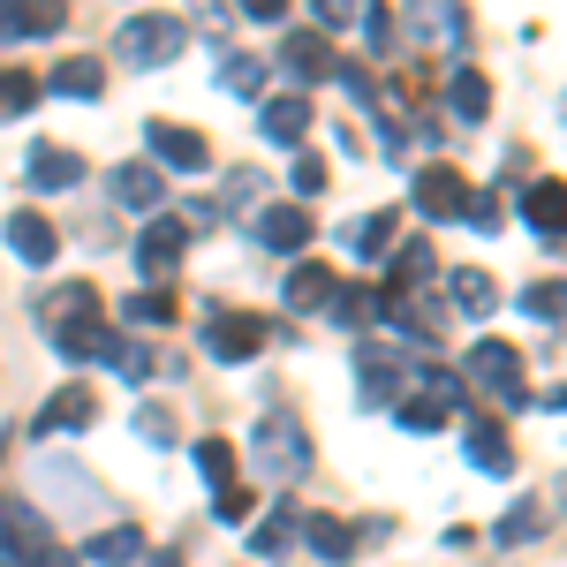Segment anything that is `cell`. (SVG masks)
<instances>
[{
	"label": "cell",
	"instance_id": "25",
	"mask_svg": "<svg viewBox=\"0 0 567 567\" xmlns=\"http://www.w3.org/2000/svg\"><path fill=\"white\" fill-rule=\"evenodd\" d=\"M439 272V258H432V243H424V235H416V243H401V250H393V296H401V288H416V280H432Z\"/></svg>",
	"mask_w": 567,
	"mask_h": 567
},
{
	"label": "cell",
	"instance_id": "1",
	"mask_svg": "<svg viewBox=\"0 0 567 567\" xmlns=\"http://www.w3.org/2000/svg\"><path fill=\"white\" fill-rule=\"evenodd\" d=\"M45 326H53V349L69 355V363H99V355L122 349L106 333V318H99V288L91 280H69L61 296H45Z\"/></svg>",
	"mask_w": 567,
	"mask_h": 567
},
{
	"label": "cell",
	"instance_id": "4",
	"mask_svg": "<svg viewBox=\"0 0 567 567\" xmlns=\"http://www.w3.org/2000/svg\"><path fill=\"white\" fill-rule=\"evenodd\" d=\"M122 61L130 69H159V61H175L182 53V23L175 16H136V23H122Z\"/></svg>",
	"mask_w": 567,
	"mask_h": 567
},
{
	"label": "cell",
	"instance_id": "41",
	"mask_svg": "<svg viewBox=\"0 0 567 567\" xmlns=\"http://www.w3.org/2000/svg\"><path fill=\"white\" fill-rule=\"evenodd\" d=\"M122 379H152V349H130L122 341Z\"/></svg>",
	"mask_w": 567,
	"mask_h": 567
},
{
	"label": "cell",
	"instance_id": "26",
	"mask_svg": "<svg viewBox=\"0 0 567 567\" xmlns=\"http://www.w3.org/2000/svg\"><path fill=\"white\" fill-rule=\"evenodd\" d=\"M99 84H106V69H99L91 53H76V61L53 69V91H69V99H99Z\"/></svg>",
	"mask_w": 567,
	"mask_h": 567
},
{
	"label": "cell",
	"instance_id": "16",
	"mask_svg": "<svg viewBox=\"0 0 567 567\" xmlns=\"http://www.w3.org/2000/svg\"><path fill=\"white\" fill-rule=\"evenodd\" d=\"M8 250H16L23 265H53L61 235H53V219H39V213H16V219H8Z\"/></svg>",
	"mask_w": 567,
	"mask_h": 567
},
{
	"label": "cell",
	"instance_id": "27",
	"mask_svg": "<svg viewBox=\"0 0 567 567\" xmlns=\"http://www.w3.org/2000/svg\"><path fill=\"white\" fill-rule=\"evenodd\" d=\"M288 537H296V507L280 499V507H272V515L250 529V553H265V560H272V553H288Z\"/></svg>",
	"mask_w": 567,
	"mask_h": 567
},
{
	"label": "cell",
	"instance_id": "44",
	"mask_svg": "<svg viewBox=\"0 0 567 567\" xmlns=\"http://www.w3.org/2000/svg\"><path fill=\"white\" fill-rule=\"evenodd\" d=\"M355 8H363V0H318V16H326V23H349Z\"/></svg>",
	"mask_w": 567,
	"mask_h": 567
},
{
	"label": "cell",
	"instance_id": "43",
	"mask_svg": "<svg viewBox=\"0 0 567 567\" xmlns=\"http://www.w3.org/2000/svg\"><path fill=\"white\" fill-rule=\"evenodd\" d=\"M136 432H144V439H159V446H167V439H175V424H167L159 409H144V416H136Z\"/></svg>",
	"mask_w": 567,
	"mask_h": 567
},
{
	"label": "cell",
	"instance_id": "22",
	"mask_svg": "<svg viewBox=\"0 0 567 567\" xmlns=\"http://www.w3.org/2000/svg\"><path fill=\"white\" fill-rule=\"evenodd\" d=\"M296 529L318 545V560H349V553H355V529L341 523V515H310V523H296Z\"/></svg>",
	"mask_w": 567,
	"mask_h": 567
},
{
	"label": "cell",
	"instance_id": "6",
	"mask_svg": "<svg viewBox=\"0 0 567 567\" xmlns=\"http://www.w3.org/2000/svg\"><path fill=\"white\" fill-rule=\"evenodd\" d=\"M265 318H250V310H213V326H205V349L219 355V363H250V355L265 349Z\"/></svg>",
	"mask_w": 567,
	"mask_h": 567
},
{
	"label": "cell",
	"instance_id": "28",
	"mask_svg": "<svg viewBox=\"0 0 567 567\" xmlns=\"http://www.w3.org/2000/svg\"><path fill=\"white\" fill-rule=\"evenodd\" d=\"M454 114L462 122H484L492 114V84H484L477 69H454Z\"/></svg>",
	"mask_w": 567,
	"mask_h": 567
},
{
	"label": "cell",
	"instance_id": "39",
	"mask_svg": "<svg viewBox=\"0 0 567 567\" xmlns=\"http://www.w3.org/2000/svg\"><path fill=\"white\" fill-rule=\"evenodd\" d=\"M326 310H333V318H341V326H355V318H371V296H326Z\"/></svg>",
	"mask_w": 567,
	"mask_h": 567
},
{
	"label": "cell",
	"instance_id": "42",
	"mask_svg": "<svg viewBox=\"0 0 567 567\" xmlns=\"http://www.w3.org/2000/svg\"><path fill=\"white\" fill-rule=\"evenodd\" d=\"M243 16H250V23H280V16H288V0H243Z\"/></svg>",
	"mask_w": 567,
	"mask_h": 567
},
{
	"label": "cell",
	"instance_id": "8",
	"mask_svg": "<svg viewBox=\"0 0 567 567\" xmlns=\"http://www.w3.org/2000/svg\"><path fill=\"white\" fill-rule=\"evenodd\" d=\"M416 213H432V219L470 213V182L454 167H416Z\"/></svg>",
	"mask_w": 567,
	"mask_h": 567
},
{
	"label": "cell",
	"instance_id": "36",
	"mask_svg": "<svg viewBox=\"0 0 567 567\" xmlns=\"http://www.w3.org/2000/svg\"><path fill=\"white\" fill-rule=\"evenodd\" d=\"M288 182H296L303 197H318V189H326V159H318V152H296V167H288Z\"/></svg>",
	"mask_w": 567,
	"mask_h": 567
},
{
	"label": "cell",
	"instance_id": "15",
	"mask_svg": "<svg viewBox=\"0 0 567 567\" xmlns=\"http://www.w3.org/2000/svg\"><path fill=\"white\" fill-rule=\"evenodd\" d=\"M91 416H99V393H91V386H61L39 409V432H84Z\"/></svg>",
	"mask_w": 567,
	"mask_h": 567
},
{
	"label": "cell",
	"instance_id": "7",
	"mask_svg": "<svg viewBox=\"0 0 567 567\" xmlns=\"http://www.w3.org/2000/svg\"><path fill=\"white\" fill-rule=\"evenodd\" d=\"M144 144H152L175 175H205V167H213V144H205L197 130H175V122H152V130H144Z\"/></svg>",
	"mask_w": 567,
	"mask_h": 567
},
{
	"label": "cell",
	"instance_id": "31",
	"mask_svg": "<svg viewBox=\"0 0 567 567\" xmlns=\"http://www.w3.org/2000/svg\"><path fill=\"white\" fill-rule=\"evenodd\" d=\"M31 99H39V76H23V69H8V76H0V122H16V114H23Z\"/></svg>",
	"mask_w": 567,
	"mask_h": 567
},
{
	"label": "cell",
	"instance_id": "11",
	"mask_svg": "<svg viewBox=\"0 0 567 567\" xmlns=\"http://www.w3.org/2000/svg\"><path fill=\"white\" fill-rule=\"evenodd\" d=\"M69 0H0V39H45L61 31Z\"/></svg>",
	"mask_w": 567,
	"mask_h": 567
},
{
	"label": "cell",
	"instance_id": "33",
	"mask_svg": "<svg viewBox=\"0 0 567 567\" xmlns=\"http://www.w3.org/2000/svg\"><path fill=\"white\" fill-rule=\"evenodd\" d=\"M91 560H99V567L136 560V529H106V537H91Z\"/></svg>",
	"mask_w": 567,
	"mask_h": 567
},
{
	"label": "cell",
	"instance_id": "12",
	"mask_svg": "<svg viewBox=\"0 0 567 567\" xmlns=\"http://www.w3.org/2000/svg\"><path fill=\"white\" fill-rule=\"evenodd\" d=\"M310 235H318V227H310L303 205H265L258 213V243L265 250H288V258H296V250H310Z\"/></svg>",
	"mask_w": 567,
	"mask_h": 567
},
{
	"label": "cell",
	"instance_id": "35",
	"mask_svg": "<svg viewBox=\"0 0 567 567\" xmlns=\"http://www.w3.org/2000/svg\"><path fill=\"white\" fill-rule=\"evenodd\" d=\"M439 424H446V416H439L432 401H416V393H409V401H401V432H416V439H432Z\"/></svg>",
	"mask_w": 567,
	"mask_h": 567
},
{
	"label": "cell",
	"instance_id": "23",
	"mask_svg": "<svg viewBox=\"0 0 567 567\" xmlns=\"http://www.w3.org/2000/svg\"><path fill=\"white\" fill-rule=\"evenodd\" d=\"M341 235H349L355 258H386V250H393V213H363V219H349Z\"/></svg>",
	"mask_w": 567,
	"mask_h": 567
},
{
	"label": "cell",
	"instance_id": "37",
	"mask_svg": "<svg viewBox=\"0 0 567 567\" xmlns=\"http://www.w3.org/2000/svg\"><path fill=\"white\" fill-rule=\"evenodd\" d=\"M523 310H529V318H545V326H553V318H560V280H537V288L523 296Z\"/></svg>",
	"mask_w": 567,
	"mask_h": 567
},
{
	"label": "cell",
	"instance_id": "34",
	"mask_svg": "<svg viewBox=\"0 0 567 567\" xmlns=\"http://www.w3.org/2000/svg\"><path fill=\"white\" fill-rule=\"evenodd\" d=\"M130 318L136 326H167V318H175V296H167V288H144V296H130Z\"/></svg>",
	"mask_w": 567,
	"mask_h": 567
},
{
	"label": "cell",
	"instance_id": "17",
	"mask_svg": "<svg viewBox=\"0 0 567 567\" xmlns=\"http://www.w3.org/2000/svg\"><path fill=\"white\" fill-rule=\"evenodd\" d=\"M159 197H167V175H159V167H144V159L114 167V205H130V213H152Z\"/></svg>",
	"mask_w": 567,
	"mask_h": 567
},
{
	"label": "cell",
	"instance_id": "45",
	"mask_svg": "<svg viewBox=\"0 0 567 567\" xmlns=\"http://www.w3.org/2000/svg\"><path fill=\"white\" fill-rule=\"evenodd\" d=\"M0 567H8V560H0Z\"/></svg>",
	"mask_w": 567,
	"mask_h": 567
},
{
	"label": "cell",
	"instance_id": "2",
	"mask_svg": "<svg viewBox=\"0 0 567 567\" xmlns=\"http://www.w3.org/2000/svg\"><path fill=\"white\" fill-rule=\"evenodd\" d=\"M250 462H258V470H272V477H303V470H310L303 424H296L288 409H265V416H258V439H250Z\"/></svg>",
	"mask_w": 567,
	"mask_h": 567
},
{
	"label": "cell",
	"instance_id": "3",
	"mask_svg": "<svg viewBox=\"0 0 567 567\" xmlns=\"http://www.w3.org/2000/svg\"><path fill=\"white\" fill-rule=\"evenodd\" d=\"M45 553H53L45 515H31L23 499H0V560H8V567H39Z\"/></svg>",
	"mask_w": 567,
	"mask_h": 567
},
{
	"label": "cell",
	"instance_id": "20",
	"mask_svg": "<svg viewBox=\"0 0 567 567\" xmlns=\"http://www.w3.org/2000/svg\"><path fill=\"white\" fill-rule=\"evenodd\" d=\"M333 288H341L333 265H296V272H288V303H296V310H326Z\"/></svg>",
	"mask_w": 567,
	"mask_h": 567
},
{
	"label": "cell",
	"instance_id": "9",
	"mask_svg": "<svg viewBox=\"0 0 567 567\" xmlns=\"http://www.w3.org/2000/svg\"><path fill=\"white\" fill-rule=\"evenodd\" d=\"M355 393H363L371 409H386L393 393H401V363H393V349H379V341L355 349Z\"/></svg>",
	"mask_w": 567,
	"mask_h": 567
},
{
	"label": "cell",
	"instance_id": "30",
	"mask_svg": "<svg viewBox=\"0 0 567 567\" xmlns=\"http://www.w3.org/2000/svg\"><path fill=\"white\" fill-rule=\"evenodd\" d=\"M529 537H545V507H537V499L507 507V523H499V545H529Z\"/></svg>",
	"mask_w": 567,
	"mask_h": 567
},
{
	"label": "cell",
	"instance_id": "24",
	"mask_svg": "<svg viewBox=\"0 0 567 567\" xmlns=\"http://www.w3.org/2000/svg\"><path fill=\"white\" fill-rule=\"evenodd\" d=\"M454 310H470V318H492L499 310V288H492V272H454Z\"/></svg>",
	"mask_w": 567,
	"mask_h": 567
},
{
	"label": "cell",
	"instance_id": "10",
	"mask_svg": "<svg viewBox=\"0 0 567 567\" xmlns=\"http://www.w3.org/2000/svg\"><path fill=\"white\" fill-rule=\"evenodd\" d=\"M182 250H189V227H182V219H152L144 243H136V265H144L152 280H167V272L182 265Z\"/></svg>",
	"mask_w": 567,
	"mask_h": 567
},
{
	"label": "cell",
	"instance_id": "40",
	"mask_svg": "<svg viewBox=\"0 0 567 567\" xmlns=\"http://www.w3.org/2000/svg\"><path fill=\"white\" fill-rule=\"evenodd\" d=\"M219 84H227V91H258V61H227Z\"/></svg>",
	"mask_w": 567,
	"mask_h": 567
},
{
	"label": "cell",
	"instance_id": "19",
	"mask_svg": "<svg viewBox=\"0 0 567 567\" xmlns=\"http://www.w3.org/2000/svg\"><path fill=\"white\" fill-rule=\"evenodd\" d=\"M76 175H84V159L69 144H39L31 152V189H76Z\"/></svg>",
	"mask_w": 567,
	"mask_h": 567
},
{
	"label": "cell",
	"instance_id": "13",
	"mask_svg": "<svg viewBox=\"0 0 567 567\" xmlns=\"http://www.w3.org/2000/svg\"><path fill=\"white\" fill-rule=\"evenodd\" d=\"M462 446H470V462H477L484 477H507V470H515V446H507V432H499V416H470Z\"/></svg>",
	"mask_w": 567,
	"mask_h": 567
},
{
	"label": "cell",
	"instance_id": "18",
	"mask_svg": "<svg viewBox=\"0 0 567 567\" xmlns=\"http://www.w3.org/2000/svg\"><path fill=\"white\" fill-rule=\"evenodd\" d=\"M265 136H272V144H303V136H310V99H303V91L265 99Z\"/></svg>",
	"mask_w": 567,
	"mask_h": 567
},
{
	"label": "cell",
	"instance_id": "38",
	"mask_svg": "<svg viewBox=\"0 0 567 567\" xmlns=\"http://www.w3.org/2000/svg\"><path fill=\"white\" fill-rule=\"evenodd\" d=\"M213 515H219V523H250V492H243V484H227V492L213 499Z\"/></svg>",
	"mask_w": 567,
	"mask_h": 567
},
{
	"label": "cell",
	"instance_id": "14",
	"mask_svg": "<svg viewBox=\"0 0 567 567\" xmlns=\"http://www.w3.org/2000/svg\"><path fill=\"white\" fill-rule=\"evenodd\" d=\"M523 213H529V227H537L545 243H560V219H567V182H560V175L529 182V189H523Z\"/></svg>",
	"mask_w": 567,
	"mask_h": 567
},
{
	"label": "cell",
	"instance_id": "29",
	"mask_svg": "<svg viewBox=\"0 0 567 567\" xmlns=\"http://www.w3.org/2000/svg\"><path fill=\"white\" fill-rule=\"evenodd\" d=\"M197 470H205L213 492H227V484H235V446H227V439H197Z\"/></svg>",
	"mask_w": 567,
	"mask_h": 567
},
{
	"label": "cell",
	"instance_id": "32",
	"mask_svg": "<svg viewBox=\"0 0 567 567\" xmlns=\"http://www.w3.org/2000/svg\"><path fill=\"white\" fill-rule=\"evenodd\" d=\"M416 386H424V401H432L439 416L462 409V379H454V371H416Z\"/></svg>",
	"mask_w": 567,
	"mask_h": 567
},
{
	"label": "cell",
	"instance_id": "5",
	"mask_svg": "<svg viewBox=\"0 0 567 567\" xmlns=\"http://www.w3.org/2000/svg\"><path fill=\"white\" fill-rule=\"evenodd\" d=\"M470 379H477L492 401L523 409V355L507 349V341H477V349H470Z\"/></svg>",
	"mask_w": 567,
	"mask_h": 567
},
{
	"label": "cell",
	"instance_id": "21",
	"mask_svg": "<svg viewBox=\"0 0 567 567\" xmlns=\"http://www.w3.org/2000/svg\"><path fill=\"white\" fill-rule=\"evenodd\" d=\"M288 69H296L303 84H318V76H333V45L318 39V31H296V39H288Z\"/></svg>",
	"mask_w": 567,
	"mask_h": 567
}]
</instances>
